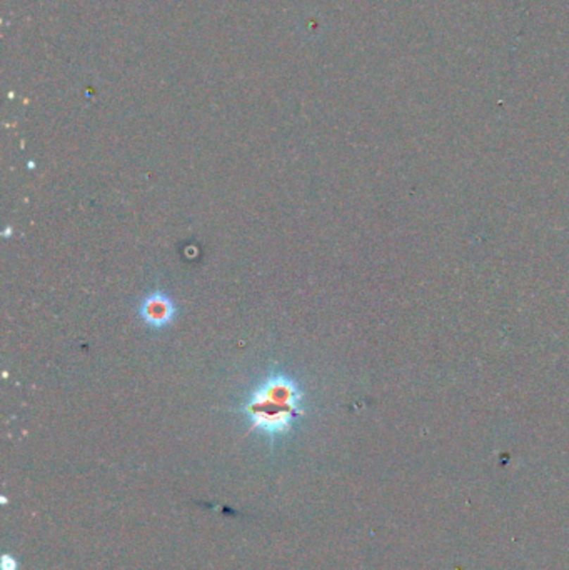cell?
<instances>
[{
	"label": "cell",
	"mask_w": 569,
	"mask_h": 570,
	"mask_svg": "<svg viewBox=\"0 0 569 570\" xmlns=\"http://www.w3.org/2000/svg\"><path fill=\"white\" fill-rule=\"evenodd\" d=\"M170 314V309L167 304H161V300H151L147 304V309H146V315L149 320H156V322H164V319L162 317H169Z\"/></svg>",
	"instance_id": "cell-1"
},
{
	"label": "cell",
	"mask_w": 569,
	"mask_h": 570,
	"mask_svg": "<svg viewBox=\"0 0 569 570\" xmlns=\"http://www.w3.org/2000/svg\"><path fill=\"white\" fill-rule=\"evenodd\" d=\"M0 569L2 570H17L19 569V564L17 560L11 557V555H4L2 560H0Z\"/></svg>",
	"instance_id": "cell-2"
}]
</instances>
